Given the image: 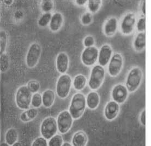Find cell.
I'll list each match as a JSON object with an SVG mask.
<instances>
[{
  "label": "cell",
  "mask_w": 151,
  "mask_h": 146,
  "mask_svg": "<svg viewBox=\"0 0 151 146\" xmlns=\"http://www.w3.org/2000/svg\"><path fill=\"white\" fill-rule=\"evenodd\" d=\"M86 106V98L85 96L81 93H77L72 97L69 112L74 119H79L83 116Z\"/></svg>",
  "instance_id": "obj_1"
},
{
  "label": "cell",
  "mask_w": 151,
  "mask_h": 146,
  "mask_svg": "<svg viewBox=\"0 0 151 146\" xmlns=\"http://www.w3.org/2000/svg\"><path fill=\"white\" fill-rule=\"evenodd\" d=\"M143 78V71L140 67L135 66L130 70L126 78V87L129 93H134L140 87Z\"/></svg>",
  "instance_id": "obj_2"
},
{
  "label": "cell",
  "mask_w": 151,
  "mask_h": 146,
  "mask_svg": "<svg viewBox=\"0 0 151 146\" xmlns=\"http://www.w3.org/2000/svg\"><path fill=\"white\" fill-rule=\"evenodd\" d=\"M32 96V93L29 90L27 86L23 85L18 88L15 95V102L18 108L24 111L29 109Z\"/></svg>",
  "instance_id": "obj_3"
},
{
  "label": "cell",
  "mask_w": 151,
  "mask_h": 146,
  "mask_svg": "<svg viewBox=\"0 0 151 146\" xmlns=\"http://www.w3.org/2000/svg\"><path fill=\"white\" fill-rule=\"evenodd\" d=\"M58 131L57 120L54 117H47L42 121L40 126V134L47 141L56 135Z\"/></svg>",
  "instance_id": "obj_4"
},
{
  "label": "cell",
  "mask_w": 151,
  "mask_h": 146,
  "mask_svg": "<svg viewBox=\"0 0 151 146\" xmlns=\"http://www.w3.org/2000/svg\"><path fill=\"white\" fill-rule=\"evenodd\" d=\"M105 76V71L104 67L99 64L94 66L91 70L88 81V86L90 89L96 91L101 88L104 82Z\"/></svg>",
  "instance_id": "obj_5"
},
{
  "label": "cell",
  "mask_w": 151,
  "mask_h": 146,
  "mask_svg": "<svg viewBox=\"0 0 151 146\" xmlns=\"http://www.w3.org/2000/svg\"><path fill=\"white\" fill-rule=\"evenodd\" d=\"M72 85V80L68 74H61L58 78L56 92L58 96L62 99L67 98L69 95Z\"/></svg>",
  "instance_id": "obj_6"
},
{
  "label": "cell",
  "mask_w": 151,
  "mask_h": 146,
  "mask_svg": "<svg viewBox=\"0 0 151 146\" xmlns=\"http://www.w3.org/2000/svg\"><path fill=\"white\" fill-rule=\"evenodd\" d=\"M56 120L58 132L61 134H65L71 129L74 119L69 111L64 110L58 114Z\"/></svg>",
  "instance_id": "obj_7"
},
{
  "label": "cell",
  "mask_w": 151,
  "mask_h": 146,
  "mask_svg": "<svg viewBox=\"0 0 151 146\" xmlns=\"http://www.w3.org/2000/svg\"><path fill=\"white\" fill-rule=\"evenodd\" d=\"M42 53L40 44L34 42L30 46L26 57V63L29 68H33L37 65Z\"/></svg>",
  "instance_id": "obj_8"
},
{
  "label": "cell",
  "mask_w": 151,
  "mask_h": 146,
  "mask_svg": "<svg viewBox=\"0 0 151 146\" xmlns=\"http://www.w3.org/2000/svg\"><path fill=\"white\" fill-rule=\"evenodd\" d=\"M124 64L123 57L121 54L115 53L108 64V73L112 77H117L121 72Z\"/></svg>",
  "instance_id": "obj_9"
},
{
  "label": "cell",
  "mask_w": 151,
  "mask_h": 146,
  "mask_svg": "<svg viewBox=\"0 0 151 146\" xmlns=\"http://www.w3.org/2000/svg\"><path fill=\"white\" fill-rule=\"evenodd\" d=\"M137 17L133 12L128 13L123 17L121 23L120 29L123 35L128 36L133 33L137 25Z\"/></svg>",
  "instance_id": "obj_10"
},
{
  "label": "cell",
  "mask_w": 151,
  "mask_h": 146,
  "mask_svg": "<svg viewBox=\"0 0 151 146\" xmlns=\"http://www.w3.org/2000/svg\"><path fill=\"white\" fill-rule=\"evenodd\" d=\"M99 50L95 46L86 48L81 54V61L86 66H93L98 60Z\"/></svg>",
  "instance_id": "obj_11"
},
{
  "label": "cell",
  "mask_w": 151,
  "mask_h": 146,
  "mask_svg": "<svg viewBox=\"0 0 151 146\" xmlns=\"http://www.w3.org/2000/svg\"><path fill=\"white\" fill-rule=\"evenodd\" d=\"M129 92L125 85L118 84L112 88L111 98L112 100L121 105L126 102L128 99Z\"/></svg>",
  "instance_id": "obj_12"
},
{
  "label": "cell",
  "mask_w": 151,
  "mask_h": 146,
  "mask_svg": "<svg viewBox=\"0 0 151 146\" xmlns=\"http://www.w3.org/2000/svg\"><path fill=\"white\" fill-rule=\"evenodd\" d=\"M120 112V106L118 103L112 100L105 105L104 116L108 121H114L118 117Z\"/></svg>",
  "instance_id": "obj_13"
},
{
  "label": "cell",
  "mask_w": 151,
  "mask_h": 146,
  "mask_svg": "<svg viewBox=\"0 0 151 146\" xmlns=\"http://www.w3.org/2000/svg\"><path fill=\"white\" fill-rule=\"evenodd\" d=\"M113 55L111 47L108 44H105L101 46L98 56V64L99 65L104 67L110 62Z\"/></svg>",
  "instance_id": "obj_14"
},
{
  "label": "cell",
  "mask_w": 151,
  "mask_h": 146,
  "mask_svg": "<svg viewBox=\"0 0 151 146\" xmlns=\"http://www.w3.org/2000/svg\"><path fill=\"white\" fill-rule=\"evenodd\" d=\"M69 57L68 55L64 52L58 54L56 60V69L58 72L62 74H65L68 69Z\"/></svg>",
  "instance_id": "obj_15"
},
{
  "label": "cell",
  "mask_w": 151,
  "mask_h": 146,
  "mask_svg": "<svg viewBox=\"0 0 151 146\" xmlns=\"http://www.w3.org/2000/svg\"><path fill=\"white\" fill-rule=\"evenodd\" d=\"M118 29V20L115 17H111L108 19L104 25V33L106 37L114 36Z\"/></svg>",
  "instance_id": "obj_16"
},
{
  "label": "cell",
  "mask_w": 151,
  "mask_h": 146,
  "mask_svg": "<svg viewBox=\"0 0 151 146\" xmlns=\"http://www.w3.org/2000/svg\"><path fill=\"white\" fill-rule=\"evenodd\" d=\"M88 137L86 133L83 130L76 132L73 135L71 144L73 146H86Z\"/></svg>",
  "instance_id": "obj_17"
},
{
  "label": "cell",
  "mask_w": 151,
  "mask_h": 146,
  "mask_svg": "<svg viewBox=\"0 0 151 146\" xmlns=\"http://www.w3.org/2000/svg\"><path fill=\"white\" fill-rule=\"evenodd\" d=\"M101 99L99 94L96 91H91L86 96L87 107L91 110L97 109L100 104Z\"/></svg>",
  "instance_id": "obj_18"
},
{
  "label": "cell",
  "mask_w": 151,
  "mask_h": 146,
  "mask_svg": "<svg viewBox=\"0 0 151 146\" xmlns=\"http://www.w3.org/2000/svg\"><path fill=\"white\" fill-rule=\"evenodd\" d=\"M63 17L60 13H55L52 15L49 24V27L53 32H57L61 29L63 24Z\"/></svg>",
  "instance_id": "obj_19"
},
{
  "label": "cell",
  "mask_w": 151,
  "mask_h": 146,
  "mask_svg": "<svg viewBox=\"0 0 151 146\" xmlns=\"http://www.w3.org/2000/svg\"><path fill=\"white\" fill-rule=\"evenodd\" d=\"M134 49L137 52L143 51L146 47L145 33H139L135 37L133 43Z\"/></svg>",
  "instance_id": "obj_20"
},
{
  "label": "cell",
  "mask_w": 151,
  "mask_h": 146,
  "mask_svg": "<svg viewBox=\"0 0 151 146\" xmlns=\"http://www.w3.org/2000/svg\"><path fill=\"white\" fill-rule=\"evenodd\" d=\"M55 94L52 90L47 89L42 94L43 105L45 108H50L54 105L55 101Z\"/></svg>",
  "instance_id": "obj_21"
},
{
  "label": "cell",
  "mask_w": 151,
  "mask_h": 146,
  "mask_svg": "<svg viewBox=\"0 0 151 146\" xmlns=\"http://www.w3.org/2000/svg\"><path fill=\"white\" fill-rule=\"evenodd\" d=\"M38 114V111L37 108H29L22 113L20 116V119L24 123H27L34 120Z\"/></svg>",
  "instance_id": "obj_22"
},
{
  "label": "cell",
  "mask_w": 151,
  "mask_h": 146,
  "mask_svg": "<svg viewBox=\"0 0 151 146\" xmlns=\"http://www.w3.org/2000/svg\"><path fill=\"white\" fill-rule=\"evenodd\" d=\"M18 137L17 130L14 128H9L5 134V142L9 146H12L18 142Z\"/></svg>",
  "instance_id": "obj_23"
},
{
  "label": "cell",
  "mask_w": 151,
  "mask_h": 146,
  "mask_svg": "<svg viewBox=\"0 0 151 146\" xmlns=\"http://www.w3.org/2000/svg\"><path fill=\"white\" fill-rule=\"evenodd\" d=\"M87 78L83 74H79L73 81V87L77 91H81L86 86Z\"/></svg>",
  "instance_id": "obj_24"
},
{
  "label": "cell",
  "mask_w": 151,
  "mask_h": 146,
  "mask_svg": "<svg viewBox=\"0 0 151 146\" xmlns=\"http://www.w3.org/2000/svg\"><path fill=\"white\" fill-rule=\"evenodd\" d=\"M102 1L101 0H90L87 2V8L91 13H97L101 7Z\"/></svg>",
  "instance_id": "obj_25"
},
{
  "label": "cell",
  "mask_w": 151,
  "mask_h": 146,
  "mask_svg": "<svg viewBox=\"0 0 151 146\" xmlns=\"http://www.w3.org/2000/svg\"><path fill=\"white\" fill-rule=\"evenodd\" d=\"M9 66V60L7 54H1L0 57V69L1 72H5L7 71Z\"/></svg>",
  "instance_id": "obj_26"
},
{
  "label": "cell",
  "mask_w": 151,
  "mask_h": 146,
  "mask_svg": "<svg viewBox=\"0 0 151 146\" xmlns=\"http://www.w3.org/2000/svg\"><path fill=\"white\" fill-rule=\"evenodd\" d=\"M52 15L51 13H45L40 17L38 21V24L40 27H45L48 24H50L51 19L52 18Z\"/></svg>",
  "instance_id": "obj_27"
},
{
  "label": "cell",
  "mask_w": 151,
  "mask_h": 146,
  "mask_svg": "<svg viewBox=\"0 0 151 146\" xmlns=\"http://www.w3.org/2000/svg\"><path fill=\"white\" fill-rule=\"evenodd\" d=\"M7 45V35L4 30H1L0 32V52L1 54L4 53Z\"/></svg>",
  "instance_id": "obj_28"
},
{
  "label": "cell",
  "mask_w": 151,
  "mask_h": 146,
  "mask_svg": "<svg viewBox=\"0 0 151 146\" xmlns=\"http://www.w3.org/2000/svg\"><path fill=\"white\" fill-rule=\"evenodd\" d=\"M63 143V139L61 134H56L48 140V146H62Z\"/></svg>",
  "instance_id": "obj_29"
},
{
  "label": "cell",
  "mask_w": 151,
  "mask_h": 146,
  "mask_svg": "<svg viewBox=\"0 0 151 146\" xmlns=\"http://www.w3.org/2000/svg\"><path fill=\"white\" fill-rule=\"evenodd\" d=\"M31 105H32L33 108H40L43 105L42 96L40 93L38 92L33 94Z\"/></svg>",
  "instance_id": "obj_30"
},
{
  "label": "cell",
  "mask_w": 151,
  "mask_h": 146,
  "mask_svg": "<svg viewBox=\"0 0 151 146\" xmlns=\"http://www.w3.org/2000/svg\"><path fill=\"white\" fill-rule=\"evenodd\" d=\"M54 3L52 1L45 0L43 1L41 4V8L42 11L45 13H50L53 9Z\"/></svg>",
  "instance_id": "obj_31"
},
{
  "label": "cell",
  "mask_w": 151,
  "mask_h": 146,
  "mask_svg": "<svg viewBox=\"0 0 151 146\" xmlns=\"http://www.w3.org/2000/svg\"><path fill=\"white\" fill-rule=\"evenodd\" d=\"M27 87L32 93L35 94L38 93L40 89V83L35 80H30L27 83Z\"/></svg>",
  "instance_id": "obj_32"
},
{
  "label": "cell",
  "mask_w": 151,
  "mask_h": 146,
  "mask_svg": "<svg viewBox=\"0 0 151 146\" xmlns=\"http://www.w3.org/2000/svg\"><path fill=\"white\" fill-rule=\"evenodd\" d=\"M93 20L92 14L90 12H86L82 15L81 18V22L83 25H88Z\"/></svg>",
  "instance_id": "obj_33"
},
{
  "label": "cell",
  "mask_w": 151,
  "mask_h": 146,
  "mask_svg": "<svg viewBox=\"0 0 151 146\" xmlns=\"http://www.w3.org/2000/svg\"><path fill=\"white\" fill-rule=\"evenodd\" d=\"M31 146H48V141L42 136L38 137L33 141Z\"/></svg>",
  "instance_id": "obj_34"
},
{
  "label": "cell",
  "mask_w": 151,
  "mask_h": 146,
  "mask_svg": "<svg viewBox=\"0 0 151 146\" xmlns=\"http://www.w3.org/2000/svg\"><path fill=\"white\" fill-rule=\"evenodd\" d=\"M137 29L139 33H145L146 30V19L145 17L141 18L137 22Z\"/></svg>",
  "instance_id": "obj_35"
},
{
  "label": "cell",
  "mask_w": 151,
  "mask_h": 146,
  "mask_svg": "<svg viewBox=\"0 0 151 146\" xmlns=\"http://www.w3.org/2000/svg\"><path fill=\"white\" fill-rule=\"evenodd\" d=\"M83 43L85 48H89L93 47L95 43V40L93 37L91 35L87 36L83 40Z\"/></svg>",
  "instance_id": "obj_36"
},
{
  "label": "cell",
  "mask_w": 151,
  "mask_h": 146,
  "mask_svg": "<svg viewBox=\"0 0 151 146\" xmlns=\"http://www.w3.org/2000/svg\"><path fill=\"white\" fill-rule=\"evenodd\" d=\"M139 121L143 126H146V110L144 109L141 112L139 116Z\"/></svg>",
  "instance_id": "obj_37"
},
{
  "label": "cell",
  "mask_w": 151,
  "mask_h": 146,
  "mask_svg": "<svg viewBox=\"0 0 151 146\" xmlns=\"http://www.w3.org/2000/svg\"><path fill=\"white\" fill-rule=\"evenodd\" d=\"M87 2L88 1H86V0H77L76 1V4H77L78 6H84L85 4L87 3Z\"/></svg>",
  "instance_id": "obj_38"
},
{
  "label": "cell",
  "mask_w": 151,
  "mask_h": 146,
  "mask_svg": "<svg viewBox=\"0 0 151 146\" xmlns=\"http://www.w3.org/2000/svg\"><path fill=\"white\" fill-rule=\"evenodd\" d=\"M146 1H144V2H142V6H141V11L142 12V13L144 14V15H146Z\"/></svg>",
  "instance_id": "obj_39"
},
{
  "label": "cell",
  "mask_w": 151,
  "mask_h": 146,
  "mask_svg": "<svg viewBox=\"0 0 151 146\" xmlns=\"http://www.w3.org/2000/svg\"><path fill=\"white\" fill-rule=\"evenodd\" d=\"M12 146H22V143L21 142H17L15 143H14L13 145Z\"/></svg>",
  "instance_id": "obj_40"
},
{
  "label": "cell",
  "mask_w": 151,
  "mask_h": 146,
  "mask_svg": "<svg viewBox=\"0 0 151 146\" xmlns=\"http://www.w3.org/2000/svg\"><path fill=\"white\" fill-rule=\"evenodd\" d=\"M62 146H73L72 145V144L71 143H70L69 142H65L63 143V145H62Z\"/></svg>",
  "instance_id": "obj_41"
},
{
  "label": "cell",
  "mask_w": 151,
  "mask_h": 146,
  "mask_svg": "<svg viewBox=\"0 0 151 146\" xmlns=\"http://www.w3.org/2000/svg\"><path fill=\"white\" fill-rule=\"evenodd\" d=\"M4 2L6 3V4H7L8 5H10L13 2V1H4Z\"/></svg>",
  "instance_id": "obj_42"
},
{
  "label": "cell",
  "mask_w": 151,
  "mask_h": 146,
  "mask_svg": "<svg viewBox=\"0 0 151 146\" xmlns=\"http://www.w3.org/2000/svg\"><path fill=\"white\" fill-rule=\"evenodd\" d=\"M1 146H9V145H8L7 143L6 142H3L1 143Z\"/></svg>",
  "instance_id": "obj_43"
}]
</instances>
